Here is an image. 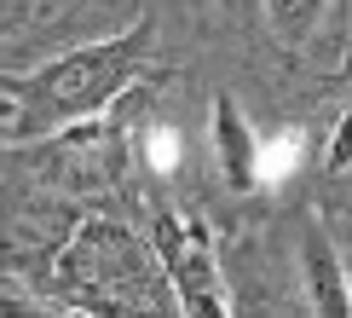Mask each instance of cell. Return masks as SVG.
Here are the masks:
<instances>
[{
  "label": "cell",
  "instance_id": "7a4b0ae2",
  "mask_svg": "<svg viewBox=\"0 0 352 318\" xmlns=\"http://www.w3.org/2000/svg\"><path fill=\"white\" fill-rule=\"evenodd\" d=\"M151 260L162 266L168 278V295L179 312H197V318H231L237 301H231V284H226V266H219V249L208 237V226L185 209H156L151 220Z\"/></svg>",
  "mask_w": 352,
  "mask_h": 318
},
{
  "label": "cell",
  "instance_id": "30bf717a",
  "mask_svg": "<svg viewBox=\"0 0 352 318\" xmlns=\"http://www.w3.org/2000/svg\"><path fill=\"white\" fill-rule=\"evenodd\" d=\"M208 6H214V12H226V18H237V12H243V0H208Z\"/></svg>",
  "mask_w": 352,
  "mask_h": 318
},
{
  "label": "cell",
  "instance_id": "5b68a950",
  "mask_svg": "<svg viewBox=\"0 0 352 318\" xmlns=\"http://www.w3.org/2000/svg\"><path fill=\"white\" fill-rule=\"evenodd\" d=\"M208 151L214 168L226 180V191H260V134L243 116V105L231 93H214V116H208Z\"/></svg>",
  "mask_w": 352,
  "mask_h": 318
},
{
  "label": "cell",
  "instance_id": "8992f818",
  "mask_svg": "<svg viewBox=\"0 0 352 318\" xmlns=\"http://www.w3.org/2000/svg\"><path fill=\"white\" fill-rule=\"evenodd\" d=\"M329 6L335 0H260V18H266L277 47L300 52V47H312V35L329 23Z\"/></svg>",
  "mask_w": 352,
  "mask_h": 318
},
{
  "label": "cell",
  "instance_id": "277c9868",
  "mask_svg": "<svg viewBox=\"0 0 352 318\" xmlns=\"http://www.w3.org/2000/svg\"><path fill=\"white\" fill-rule=\"evenodd\" d=\"M295 266H300V295L318 318H352V272L335 237L318 220H300V249H295Z\"/></svg>",
  "mask_w": 352,
  "mask_h": 318
},
{
  "label": "cell",
  "instance_id": "ba28073f",
  "mask_svg": "<svg viewBox=\"0 0 352 318\" xmlns=\"http://www.w3.org/2000/svg\"><path fill=\"white\" fill-rule=\"evenodd\" d=\"M324 168H329V180L352 173V105L341 110V122H335V134H329V145H324Z\"/></svg>",
  "mask_w": 352,
  "mask_h": 318
},
{
  "label": "cell",
  "instance_id": "6da1fadb",
  "mask_svg": "<svg viewBox=\"0 0 352 318\" xmlns=\"http://www.w3.org/2000/svg\"><path fill=\"white\" fill-rule=\"evenodd\" d=\"M156 52V18H133L104 41L58 52L52 64L12 81V139H52L64 127H81L104 116L116 98L151 70Z\"/></svg>",
  "mask_w": 352,
  "mask_h": 318
},
{
  "label": "cell",
  "instance_id": "52a82bcc",
  "mask_svg": "<svg viewBox=\"0 0 352 318\" xmlns=\"http://www.w3.org/2000/svg\"><path fill=\"white\" fill-rule=\"evenodd\" d=\"M295 168H300V127H289V134H277L272 145H260V185H277Z\"/></svg>",
  "mask_w": 352,
  "mask_h": 318
},
{
  "label": "cell",
  "instance_id": "3957f363",
  "mask_svg": "<svg viewBox=\"0 0 352 318\" xmlns=\"http://www.w3.org/2000/svg\"><path fill=\"white\" fill-rule=\"evenodd\" d=\"M69 272L87 284V289H144V249L127 237L122 226H104L93 220L69 243Z\"/></svg>",
  "mask_w": 352,
  "mask_h": 318
},
{
  "label": "cell",
  "instance_id": "9c48e42d",
  "mask_svg": "<svg viewBox=\"0 0 352 318\" xmlns=\"http://www.w3.org/2000/svg\"><path fill=\"white\" fill-rule=\"evenodd\" d=\"M173 151H179V139H173V134H156V168H173V162H179Z\"/></svg>",
  "mask_w": 352,
  "mask_h": 318
}]
</instances>
